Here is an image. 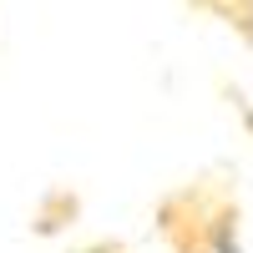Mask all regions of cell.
<instances>
[{"mask_svg":"<svg viewBox=\"0 0 253 253\" xmlns=\"http://www.w3.org/2000/svg\"><path fill=\"white\" fill-rule=\"evenodd\" d=\"M76 213H81V198L71 193V187H56V193H46V203L36 208V223H31V228H36L41 238H51V233H61Z\"/></svg>","mask_w":253,"mask_h":253,"instance_id":"6da1fadb","label":"cell"}]
</instances>
